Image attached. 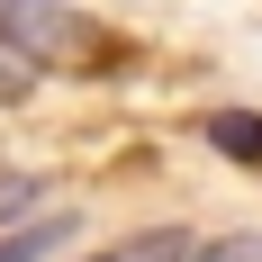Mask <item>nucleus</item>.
<instances>
[{"label": "nucleus", "mask_w": 262, "mask_h": 262, "mask_svg": "<svg viewBox=\"0 0 262 262\" xmlns=\"http://www.w3.org/2000/svg\"><path fill=\"white\" fill-rule=\"evenodd\" d=\"M0 36L27 63H108V46L63 9V0H0Z\"/></svg>", "instance_id": "obj_1"}, {"label": "nucleus", "mask_w": 262, "mask_h": 262, "mask_svg": "<svg viewBox=\"0 0 262 262\" xmlns=\"http://www.w3.org/2000/svg\"><path fill=\"white\" fill-rule=\"evenodd\" d=\"M91 262H190V244H181V226H154V235H127V244H108Z\"/></svg>", "instance_id": "obj_4"}, {"label": "nucleus", "mask_w": 262, "mask_h": 262, "mask_svg": "<svg viewBox=\"0 0 262 262\" xmlns=\"http://www.w3.org/2000/svg\"><path fill=\"white\" fill-rule=\"evenodd\" d=\"M36 73H46V63H27V54L0 36V108H9V100H27V91H36Z\"/></svg>", "instance_id": "obj_5"}, {"label": "nucleus", "mask_w": 262, "mask_h": 262, "mask_svg": "<svg viewBox=\"0 0 262 262\" xmlns=\"http://www.w3.org/2000/svg\"><path fill=\"white\" fill-rule=\"evenodd\" d=\"M208 145L262 172V118H253V108H217V118H208Z\"/></svg>", "instance_id": "obj_2"}, {"label": "nucleus", "mask_w": 262, "mask_h": 262, "mask_svg": "<svg viewBox=\"0 0 262 262\" xmlns=\"http://www.w3.org/2000/svg\"><path fill=\"white\" fill-rule=\"evenodd\" d=\"M63 235H73V217H36V226H9V235H0V262H46Z\"/></svg>", "instance_id": "obj_3"}, {"label": "nucleus", "mask_w": 262, "mask_h": 262, "mask_svg": "<svg viewBox=\"0 0 262 262\" xmlns=\"http://www.w3.org/2000/svg\"><path fill=\"white\" fill-rule=\"evenodd\" d=\"M190 262H262V244H244V235H226V244H199Z\"/></svg>", "instance_id": "obj_6"}]
</instances>
